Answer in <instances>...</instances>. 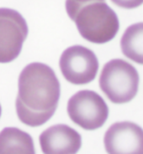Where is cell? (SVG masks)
<instances>
[{
  "label": "cell",
  "mask_w": 143,
  "mask_h": 154,
  "mask_svg": "<svg viewBox=\"0 0 143 154\" xmlns=\"http://www.w3.org/2000/svg\"><path fill=\"white\" fill-rule=\"evenodd\" d=\"M111 2L120 8L126 9L137 8L143 4V0H111Z\"/></svg>",
  "instance_id": "8fae6325"
},
{
  "label": "cell",
  "mask_w": 143,
  "mask_h": 154,
  "mask_svg": "<svg viewBox=\"0 0 143 154\" xmlns=\"http://www.w3.org/2000/svg\"><path fill=\"white\" fill-rule=\"evenodd\" d=\"M63 77L73 85H86L93 81L99 70V60L91 50L73 45L63 51L59 61Z\"/></svg>",
  "instance_id": "5b68a950"
},
{
  "label": "cell",
  "mask_w": 143,
  "mask_h": 154,
  "mask_svg": "<svg viewBox=\"0 0 143 154\" xmlns=\"http://www.w3.org/2000/svg\"><path fill=\"white\" fill-rule=\"evenodd\" d=\"M39 140L44 153H77L82 146L81 135L65 124L46 129Z\"/></svg>",
  "instance_id": "ba28073f"
},
{
  "label": "cell",
  "mask_w": 143,
  "mask_h": 154,
  "mask_svg": "<svg viewBox=\"0 0 143 154\" xmlns=\"http://www.w3.org/2000/svg\"><path fill=\"white\" fill-rule=\"evenodd\" d=\"M83 38L94 44H105L115 37L120 22L115 12L105 1H94L67 10Z\"/></svg>",
  "instance_id": "7a4b0ae2"
},
{
  "label": "cell",
  "mask_w": 143,
  "mask_h": 154,
  "mask_svg": "<svg viewBox=\"0 0 143 154\" xmlns=\"http://www.w3.org/2000/svg\"><path fill=\"white\" fill-rule=\"evenodd\" d=\"M120 47L125 57L143 65V22L126 29L120 39Z\"/></svg>",
  "instance_id": "30bf717a"
},
{
  "label": "cell",
  "mask_w": 143,
  "mask_h": 154,
  "mask_svg": "<svg viewBox=\"0 0 143 154\" xmlns=\"http://www.w3.org/2000/svg\"><path fill=\"white\" fill-rule=\"evenodd\" d=\"M31 136L17 127H5L0 131V153H35Z\"/></svg>",
  "instance_id": "9c48e42d"
},
{
  "label": "cell",
  "mask_w": 143,
  "mask_h": 154,
  "mask_svg": "<svg viewBox=\"0 0 143 154\" xmlns=\"http://www.w3.org/2000/svg\"><path fill=\"white\" fill-rule=\"evenodd\" d=\"M94 1H99V0H66V10L77 8L81 5L94 2ZM102 1H105V0H102Z\"/></svg>",
  "instance_id": "7c38bea8"
},
{
  "label": "cell",
  "mask_w": 143,
  "mask_h": 154,
  "mask_svg": "<svg viewBox=\"0 0 143 154\" xmlns=\"http://www.w3.org/2000/svg\"><path fill=\"white\" fill-rule=\"evenodd\" d=\"M139 80V74L132 64L121 59H115L103 67L99 86L111 102L124 104L136 96Z\"/></svg>",
  "instance_id": "3957f363"
},
{
  "label": "cell",
  "mask_w": 143,
  "mask_h": 154,
  "mask_svg": "<svg viewBox=\"0 0 143 154\" xmlns=\"http://www.w3.org/2000/svg\"><path fill=\"white\" fill-rule=\"evenodd\" d=\"M1 113H2V107H1V105H0V116H1Z\"/></svg>",
  "instance_id": "4fadbf2b"
},
{
  "label": "cell",
  "mask_w": 143,
  "mask_h": 154,
  "mask_svg": "<svg viewBox=\"0 0 143 154\" xmlns=\"http://www.w3.org/2000/svg\"><path fill=\"white\" fill-rule=\"evenodd\" d=\"M70 119L82 128L93 131L103 127L109 116V107L102 96L93 91L83 90L68 100Z\"/></svg>",
  "instance_id": "277c9868"
},
{
  "label": "cell",
  "mask_w": 143,
  "mask_h": 154,
  "mask_svg": "<svg viewBox=\"0 0 143 154\" xmlns=\"http://www.w3.org/2000/svg\"><path fill=\"white\" fill-rule=\"evenodd\" d=\"M28 33L27 23L19 12L0 8V63H9L19 56Z\"/></svg>",
  "instance_id": "8992f818"
},
{
  "label": "cell",
  "mask_w": 143,
  "mask_h": 154,
  "mask_svg": "<svg viewBox=\"0 0 143 154\" xmlns=\"http://www.w3.org/2000/svg\"><path fill=\"white\" fill-rule=\"evenodd\" d=\"M18 86L15 106L20 122L33 127L47 122L55 114L61 95L54 70L43 63H31L19 75Z\"/></svg>",
  "instance_id": "6da1fadb"
},
{
  "label": "cell",
  "mask_w": 143,
  "mask_h": 154,
  "mask_svg": "<svg viewBox=\"0 0 143 154\" xmlns=\"http://www.w3.org/2000/svg\"><path fill=\"white\" fill-rule=\"evenodd\" d=\"M104 143L109 153L143 154V129L131 122H115L105 132Z\"/></svg>",
  "instance_id": "52a82bcc"
}]
</instances>
